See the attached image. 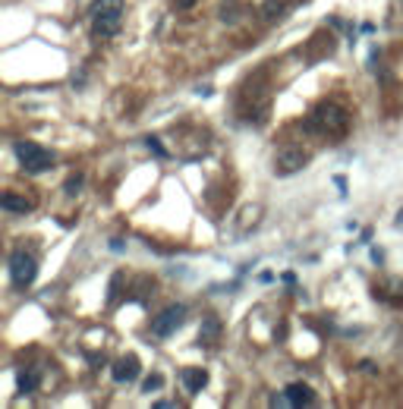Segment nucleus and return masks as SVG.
<instances>
[{
  "mask_svg": "<svg viewBox=\"0 0 403 409\" xmlns=\"http://www.w3.org/2000/svg\"><path fill=\"white\" fill-rule=\"evenodd\" d=\"M306 130L309 132H318V136H328V139H341L343 132L350 130V114L341 107V104H318V107L309 114L306 120Z\"/></svg>",
  "mask_w": 403,
  "mask_h": 409,
  "instance_id": "nucleus-1",
  "label": "nucleus"
},
{
  "mask_svg": "<svg viewBox=\"0 0 403 409\" xmlns=\"http://www.w3.org/2000/svg\"><path fill=\"white\" fill-rule=\"evenodd\" d=\"M123 13H126V3L123 0H95L89 10V19H92V32L98 38H114L123 26Z\"/></svg>",
  "mask_w": 403,
  "mask_h": 409,
  "instance_id": "nucleus-2",
  "label": "nucleus"
},
{
  "mask_svg": "<svg viewBox=\"0 0 403 409\" xmlns=\"http://www.w3.org/2000/svg\"><path fill=\"white\" fill-rule=\"evenodd\" d=\"M35 277H38V261H35L32 252H26V249H16L13 255H10V280H13L16 290H28V286L35 284Z\"/></svg>",
  "mask_w": 403,
  "mask_h": 409,
  "instance_id": "nucleus-3",
  "label": "nucleus"
},
{
  "mask_svg": "<svg viewBox=\"0 0 403 409\" xmlns=\"http://www.w3.org/2000/svg\"><path fill=\"white\" fill-rule=\"evenodd\" d=\"M16 157H19L22 171L28 173H44L54 167V155L35 142H16Z\"/></svg>",
  "mask_w": 403,
  "mask_h": 409,
  "instance_id": "nucleus-4",
  "label": "nucleus"
},
{
  "mask_svg": "<svg viewBox=\"0 0 403 409\" xmlns=\"http://www.w3.org/2000/svg\"><path fill=\"white\" fill-rule=\"evenodd\" d=\"M183 321H186V306H167L164 312H157V318H151V334L171 337L183 327Z\"/></svg>",
  "mask_w": 403,
  "mask_h": 409,
  "instance_id": "nucleus-5",
  "label": "nucleus"
},
{
  "mask_svg": "<svg viewBox=\"0 0 403 409\" xmlns=\"http://www.w3.org/2000/svg\"><path fill=\"white\" fill-rule=\"evenodd\" d=\"M309 164V155L302 148H293V145H287V148H280L277 155H274V173L277 177H290V173L302 171Z\"/></svg>",
  "mask_w": 403,
  "mask_h": 409,
  "instance_id": "nucleus-6",
  "label": "nucleus"
},
{
  "mask_svg": "<svg viewBox=\"0 0 403 409\" xmlns=\"http://www.w3.org/2000/svg\"><path fill=\"white\" fill-rule=\"evenodd\" d=\"M139 372H142V362L136 359V356H123V359H117L114 368H110V378H114L117 384H130L139 378Z\"/></svg>",
  "mask_w": 403,
  "mask_h": 409,
  "instance_id": "nucleus-7",
  "label": "nucleus"
},
{
  "mask_svg": "<svg viewBox=\"0 0 403 409\" xmlns=\"http://www.w3.org/2000/svg\"><path fill=\"white\" fill-rule=\"evenodd\" d=\"M180 381H183L186 394H202V388L208 384V372L205 368H183V372H180Z\"/></svg>",
  "mask_w": 403,
  "mask_h": 409,
  "instance_id": "nucleus-8",
  "label": "nucleus"
},
{
  "mask_svg": "<svg viewBox=\"0 0 403 409\" xmlns=\"http://www.w3.org/2000/svg\"><path fill=\"white\" fill-rule=\"evenodd\" d=\"M218 337H221V321L214 318V315H208V318L202 321V327H198V347L212 349L214 343H218Z\"/></svg>",
  "mask_w": 403,
  "mask_h": 409,
  "instance_id": "nucleus-9",
  "label": "nucleus"
},
{
  "mask_svg": "<svg viewBox=\"0 0 403 409\" xmlns=\"http://www.w3.org/2000/svg\"><path fill=\"white\" fill-rule=\"evenodd\" d=\"M0 204H3V211H16V214H26V211H32L35 208L32 198L16 195V192H7V195L0 198Z\"/></svg>",
  "mask_w": 403,
  "mask_h": 409,
  "instance_id": "nucleus-10",
  "label": "nucleus"
},
{
  "mask_svg": "<svg viewBox=\"0 0 403 409\" xmlns=\"http://www.w3.org/2000/svg\"><path fill=\"white\" fill-rule=\"evenodd\" d=\"M284 394L290 397V403H293V406H312L315 403V394H312V388H306V384H290L287 390H284Z\"/></svg>",
  "mask_w": 403,
  "mask_h": 409,
  "instance_id": "nucleus-11",
  "label": "nucleus"
},
{
  "mask_svg": "<svg viewBox=\"0 0 403 409\" xmlns=\"http://www.w3.org/2000/svg\"><path fill=\"white\" fill-rule=\"evenodd\" d=\"M261 218V204H246L239 211V224H237V233H249V227H255Z\"/></svg>",
  "mask_w": 403,
  "mask_h": 409,
  "instance_id": "nucleus-12",
  "label": "nucleus"
},
{
  "mask_svg": "<svg viewBox=\"0 0 403 409\" xmlns=\"http://www.w3.org/2000/svg\"><path fill=\"white\" fill-rule=\"evenodd\" d=\"M16 384H19V394H35V388H38V372H35V368H22L19 375H16Z\"/></svg>",
  "mask_w": 403,
  "mask_h": 409,
  "instance_id": "nucleus-13",
  "label": "nucleus"
},
{
  "mask_svg": "<svg viewBox=\"0 0 403 409\" xmlns=\"http://www.w3.org/2000/svg\"><path fill=\"white\" fill-rule=\"evenodd\" d=\"M284 0H265V7H261V16H265L268 22H274V19H280L284 16Z\"/></svg>",
  "mask_w": 403,
  "mask_h": 409,
  "instance_id": "nucleus-14",
  "label": "nucleus"
},
{
  "mask_svg": "<svg viewBox=\"0 0 403 409\" xmlns=\"http://www.w3.org/2000/svg\"><path fill=\"white\" fill-rule=\"evenodd\" d=\"M161 388H164V378H161V375H148V378L142 381V390H145V394H151V390H161Z\"/></svg>",
  "mask_w": 403,
  "mask_h": 409,
  "instance_id": "nucleus-15",
  "label": "nucleus"
},
{
  "mask_svg": "<svg viewBox=\"0 0 403 409\" xmlns=\"http://www.w3.org/2000/svg\"><path fill=\"white\" fill-rule=\"evenodd\" d=\"M221 19L224 22H237V3H224V7H221Z\"/></svg>",
  "mask_w": 403,
  "mask_h": 409,
  "instance_id": "nucleus-16",
  "label": "nucleus"
},
{
  "mask_svg": "<svg viewBox=\"0 0 403 409\" xmlns=\"http://www.w3.org/2000/svg\"><path fill=\"white\" fill-rule=\"evenodd\" d=\"M63 189H67V195H76V192L83 189V177H69L67 183H63Z\"/></svg>",
  "mask_w": 403,
  "mask_h": 409,
  "instance_id": "nucleus-17",
  "label": "nucleus"
},
{
  "mask_svg": "<svg viewBox=\"0 0 403 409\" xmlns=\"http://www.w3.org/2000/svg\"><path fill=\"white\" fill-rule=\"evenodd\" d=\"M145 145H148V151H155L157 157H167V151L161 148V142H157V139H151V136H148V139H145Z\"/></svg>",
  "mask_w": 403,
  "mask_h": 409,
  "instance_id": "nucleus-18",
  "label": "nucleus"
},
{
  "mask_svg": "<svg viewBox=\"0 0 403 409\" xmlns=\"http://www.w3.org/2000/svg\"><path fill=\"white\" fill-rule=\"evenodd\" d=\"M192 3H196V0H173V7H177V10H189Z\"/></svg>",
  "mask_w": 403,
  "mask_h": 409,
  "instance_id": "nucleus-19",
  "label": "nucleus"
},
{
  "mask_svg": "<svg viewBox=\"0 0 403 409\" xmlns=\"http://www.w3.org/2000/svg\"><path fill=\"white\" fill-rule=\"evenodd\" d=\"M155 406H157V409H173V406H177V403H173V400H157Z\"/></svg>",
  "mask_w": 403,
  "mask_h": 409,
  "instance_id": "nucleus-20",
  "label": "nucleus"
},
{
  "mask_svg": "<svg viewBox=\"0 0 403 409\" xmlns=\"http://www.w3.org/2000/svg\"><path fill=\"white\" fill-rule=\"evenodd\" d=\"M397 224H403V208H400V214H397Z\"/></svg>",
  "mask_w": 403,
  "mask_h": 409,
  "instance_id": "nucleus-21",
  "label": "nucleus"
}]
</instances>
